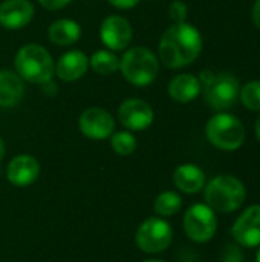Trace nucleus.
I'll use <instances>...</instances> for the list:
<instances>
[{"label":"nucleus","mask_w":260,"mask_h":262,"mask_svg":"<svg viewBox=\"0 0 260 262\" xmlns=\"http://www.w3.org/2000/svg\"><path fill=\"white\" fill-rule=\"evenodd\" d=\"M202 35L190 23L169 26L158 45L159 61L169 69H181L192 64L202 51Z\"/></svg>","instance_id":"f257e3e1"},{"label":"nucleus","mask_w":260,"mask_h":262,"mask_svg":"<svg viewBox=\"0 0 260 262\" xmlns=\"http://www.w3.org/2000/svg\"><path fill=\"white\" fill-rule=\"evenodd\" d=\"M204 198L205 204L215 212L231 213L245 203L247 189L238 177L222 173L205 184Z\"/></svg>","instance_id":"f03ea898"},{"label":"nucleus","mask_w":260,"mask_h":262,"mask_svg":"<svg viewBox=\"0 0 260 262\" xmlns=\"http://www.w3.org/2000/svg\"><path fill=\"white\" fill-rule=\"evenodd\" d=\"M14 66L18 77L32 84H43L52 80L55 69L49 51L37 43L21 46L15 54Z\"/></svg>","instance_id":"7ed1b4c3"},{"label":"nucleus","mask_w":260,"mask_h":262,"mask_svg":"<svg viewBox=\"0 0 260 262\" xmlns=\"http://www.w3.org/2000/svg\"><path fill=\"white\" fill-rule=\"evenodd\" d=\"M120 72L130 84L146 88L152 84L159 74V58L149 48L133 46L120 58Z\"/></svg>","instance_id":"20e7f679"},{"label":"nucleus","mask_w":260,"mask_h":262,"mask_svg":"<svg viewBox=\"0 0 260 262\" xmlns=\"http://www.w3.org/2000/svg\"><path fill=\"white\" fill-rule=\"evenodd\" d=\"M205 137L215 147L233 152L245 141V126L236 115L219 112L207 121Z\"/></svg>","instance_id":"39448f33"},{"label":"nucleus","mask_w":260,"mask_h":262,"mask_svg":"<svg viewBox=\"0 0 260 262\" xmlns=\"http://www.w3.org/2000/svg\"><path fill=\"white\" fill-rule=\"evenodd\" d=\"M173 239L172 226L161 216L146 220L136 230L135 243L138 249L149 255H156L169 249Z\"/></svg>","instance_id":"423d86ee"},{"label":"nucleus","mask_w":260,"mask_h":262,"mask_svg":"<svg viewBox=\"0 0 260 262\" xmlns=\"http://www.w3.org/2000/svg\"><path fill=\"white\" fill-rule=\"evenodd\" d=\"M184 232L185 235L198 244H204L213 239L218 232L216 212L207 204H193L187 209L184 215Z\"/></svg>","instance_id":"0eeeda50"},{"label":"nucleus","mask_w":260,"mask_h":262,"mask_svg":"<svg viewBox=\"0 0 260 262\" xmlns=\"http://www.w3.org/2000/svg\"><path fill=\"white\" fill-rule=\"evenodd\" d=\"M241 84L238 78L228 72H222L215 75V78L204 86L205 101L215 111H227L236 104L239 100Z\"/></svg>","instance_id":"6e6552de"},{"label":"nucleus","mask_w":260,"mask_h":262,"mask_svg":"<svg viewBox=\"0 0 260 262\" xmlns=\"http://www.w3.org/2000/svg\"><path fill=\"white\" fill-rule=\"evenodd\" d=\"M231 236L238 246L254 249L260 246V204L247 207L234 221Z\"/></svg>","instance_id":"1a4fd4ad"},{"label":"nucleus","mask_w":260,"mask_h":262,"mask_svg":"<svg viewBox=\"0 0 260 262\" xmlns=\"http://www.w3.org/2000/svg\"><path fill=\"white\" fill-rule=\"evenodd\" d=\"M100 37L104 46L113 52L127 49L132 41L133 29L127 18L123 15H109L100 26Z\"/></svg>","instance_id":"9d476101"},{"label":"nucleus","mask_w":260,"mask_h":262,"mask_svg":"<svg viewBox=\"0 0 260 262\" xmlns=\"http://www.w3.org/2000/svg\"><path fill=\"white\" fill-rule=\"evenodd\" d=\"M78 127L90 140H106L115 130V120L103 107H89L80 115Z\"/></svg>","instance_id":"9b49d317"},{"label":"nucleus","mask_w":260,"mask_h":262,"mask_svg":"<svg viewBox=\"0 0 260 262\" xmlns=\"http://www.w3.org/2000/svg\"><path fill=\"white\" fill-rule=\"evenodd\" d=\"M118 118L129 130H144L152 126L155 114L147 101L141 98H127L118 107Z\"/></svg>","instance_id":"f8f14e48"},{"label":"nucleus","mask_w":260,"mask_h":262,"mask_svg":"<svg viewBox=\"0 0 260 262\" xmlns=\"http://www.w3.org/2000/svg\"><path fill=\"white\" fill-rule=\"evenodd\" d=\"M34 18V5L29 0H5L0 3V26L15 31L28 26Z\"/></svg>","instance_id":"ddd939ff"},{"label":"nucleus","mask_w":260,"mask_h":262,"mask_svg":"<svg viewBox=\"0 0 260 262\" xmlns=\"http://www.w3.org/2000/svg\"><path fill=\"white\" fill-rule=\"evenodd\" d=\"M40 175V163L31 155H17L14 157L6 169V178L11 184L25 187L32 184Z\"/></svg>","instance_id":"4468645a"},{"label":"nucleus","mask_w":260,"mask_h":262,"mask_svg":"<svg viewBox=\"0 0 260 262\" xmlns=\"http://www.w3.org/2000/svg\"><path fill=\"white\" fill-rule=\"evenodd\" d=\"M89 69V58L84 52L72 49L64 52L55 63L54 72L57 77L66 83L80 80Z\"/></svg>","instance_id":"2eb2a0df"},{"label":"nucleus","mask_w":260,"mask_h":262,"mask_svg":"<svg viewBox=\"0 0 260 262\" xmlns=\"http://www.w3.org/2000/svg\"><path fill=\"white\" fill-rule=\"evenodd\" d=\"M173 184L182 193L195 195L205 187V173L199 166L185 163L173 172Z\"/></svg>","instance_id":"dca6fc26"},{"label":"nucleus","mask_w":260,"mask_h":262,"mask_svg":"<svg viewBox=\"0 0 260 262\" xmlns=\"http://www.w3.org/2000/svg\"><path fill=\"white\" fill-rule=\"evenodd\" d=\"M169 95L176 103H190L202 91V84L198 77L192 74H178L169 83Z\"/></svg>","instance_id":"f3484780"},{"label":"nucleus","mask_w":260,"mask_h":262,"mask_svg":"<svg viewBox=\"0 0 260 262\" xmlns=\"http://www.w3.org/2000/svg\"><path fill=\"white\" fill-rule=\"evenodd\" d=\"M25 95L23 80L17 72L0 71V107H14L17 106Z\"/></svg>","instance_id":"a211bd4d"},{"label":"nucleus","mask_w":260,"mask_h":262,"mask_svg":"<svg viewBox=\"0 0 260 262\" xmlns=\"http://www.w3.org/2000/svg\"><path fill=\"white\" fill-rule=\"evenodd\" d=\"M81 37V26L72 18H58L48 28V38L57 46H72Z\"/></svg>","instance_id":"6ab92c4d"},{"label":"nucleus","mask_w":260,"mask_h":262,"mask_svg":"<svg viewBox=\"0 0 260 262\" xmlns=\"http://www.w3.org/2000/svg\"><path fill=\"white\" fill-rule=\"evenodd\" d=\"M89 66L93 69L95 74L107 77L120 71V58L112 51L100 49L90 55Z\"/></svg>","instance_id":"aec40b11"},{"label":"nucleus","mask_w":260,"mask_h":262,"mask_svg":"<svg viewBox=\"0 0 260 262\" xmlns=\"http://www.w3.org/2000/svg\"><path fill=\"white\" fill-rule=\"evenodd\" d=\"M182 207V200L176 192H162L156 196L153 203L155 213L161 218H170L175 216Z\"/></svg>","instance_id":"412c9836"},{"label":"nucleus","mask_w":260,"mask_h":262,"mask_svg":"<svg viewBox=\"0 0 260 262\" xmlns=\"http://www.w3.org/2000/svg\"><path fill=\"white\" fill-rule=\"evenodd\" d=\"M239 98L242 104L253 112L260 111V80H253L245 83L239 91Z\"/></svg>","instance_id":"4be33fe9"},{"label":"nucleus","mask_w":260,"mask_h":262,"mask_svg":"<svg viewBox=\"0 0 260 262\" xmlns=\"http://www.w3.org/2000/svg\"><path fill=\"white\" fill-rule=\"evenodd\" d=\"M110 146L112 149L121 155V157H127V155H132L136 149V138L127 132V130H123V132H116V134H112L110 135Z\"/></svg>","instance_id":"5701e85b"},{"label":"nucleus","mask_w":260,"mask_h":262,"mask_svg":"<svg viewBox=\"0 0 260 262\" xmlns=\"http://www.w3.org/2000/svg\"><path fill=\"white\" fill-rule=\"evenodd\" d=\"M188 15V8L182 0H175L173 3H170L169 6V17L175 21V23H182L187 20Z\"/></svg>","instance_id":"b1692460"},{"label":"nucleus","mask_w":260,"mask_h":262,"mask_svg":"<svg viewBox=\"0 0 260 262\" xmlns=\"http://www.w3.org/2000/svg\"><path fill=\"white\" fill-rule=\"evenodd\" d=\"M244 253L238 246H227L221 255V262H244Z\"/></svg>","instance_id":"393cba45"},{"label":"nucleus","mask_w":260,"mask_h":262,"mask_svg":"<svg viewBox=\"0 0 260 262\" xmlns=\"http://www.w3.org/2000/svg\"><path fill=\"white\" fill-rule=\"evenodd\" d=\"M72 0H38V3L48 9V11H58L64 6H67Z\"/></svg>","instance_id":"a878e982"},{"label":"nucleus","mask_w":260,"mask_h":262,"mask_svg":"<svg viewBox=\"0 0 260 262\" xmlns=\"http://www.w3.org/2000/svg\"><path fill=\"white\" fill-rule=\"evenodd\" d=\"M107 2L118 9H130L135 8L141 0H107Z\"/></svg>","instance_id":"bb28decb"},{"label":"nucleus","mask_w":260,"mask_h":262,"mask_svg":"<svg viewBox=\"0 0 260 262\" xmlns=\"http://www.w3.org/2000/svg\"><path fill=\"white\" fill-rule=\"evenodd\" d=\"M251 18H253V23L256 25V28L260 29V0H256L254 5H253V9H251Z\"/></svg>","instance_id":"cd10ccee"},{"label":"nucleus","mask_w":260,"mask_h":262,"mask_svg":"<svg viewBox=\"0 0 260 262\" xmlns=\"http://www.w3.org/2000/svg\"><path fill=\"white\" fill-rule=\"evenodd\" d=\"M215 75H216V74H213V72H211V71H208V69L202 71V72H201V75H199V81H201V84H202V86H207V84L215 78Z\"/></svg>","instance_id":"c85d7f7f"},{"label":"nucleus","mask_w":260,"mask_h":262,"mask_svg":"<svg viewBox=\"0 0 260 262\" xmlns=\"http://www.w3.org/2000/svg\"><path fill=\"white\" fill-rule=\"evenodd\" d=\"M3 157H5V143H3V140L0 137V161L3 160Z\"/></svg>","instance_id":"c756f323"},{"label":"nucleus","mask_w":260,"mask_h":262,"mask_svg":"<svg viewBox=\"0 0 260 262\" xmlns=\"http://www.w3.org/2000/svg\"><path fill=\"white\" fill-rule=\"evenodd\" d=\"M256 137H257V140L260 141V115L259 118L256 120Z\"/></svg>","instance_id":"7c9ffc66"},{"label":"nucleus","mask_w":260,"mask_h":262,"mask_svg":"<svg viewBox=\"0 0 260 262\" xmlns=\"http://www.w3.org/2000/svg\"><path fill=\"white\" fill-rule=\"evenodd\" d=\"M143 262H166V261H161V259H147V261H143Z\"/></svg>","instance_id":"2f4dec72"},{"label":"nucleus","mask_w":260,"mask_h":262,"mask_svg":"<svg viewBox=\"0 0 260 262\" xmlns=\"http://www.w3.org/2000/svg\"><path fill=\"white\" fill-rule=\"evenodd\" d=\"M256 262H260V249L259 252H257V255H256Z\"/></svg>","instance_id":"473e14b6"}]
</instances>
